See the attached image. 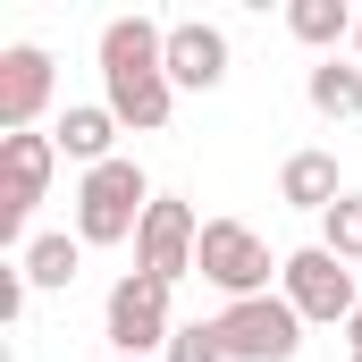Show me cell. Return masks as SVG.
<instances>
[{
	"mask_svg": "<svg viewBox=\"0 0 362 362\" xmlns=\"http://www.w3.org/2000/svg\"><path fill=\"white\" fill-rule=\"evenodd\" d=\"M194 253H202V219L185 211V194H160L144 211V228H135V270L160 278V286H177L194 270Z\"/></svg>",
	"mask_w": 362,
	"mask_h": 362,
	"instance_id": "ba28073f",
	"label": "cell"
},
{
	"mask_svg": "<svg viewBox=\"0 0 362 362\" xmlns=\"http://www.w3.org/2000/svg\"><path fill=\"white\" fill-rule=\"evenodd\" d=\"M152 202H160L152 177L118 152V160H101V169L76 177V236H85V245H135V228H144Z\"/></svg>",
	"mask_w": 362,
	"mask_h": 362,
	"instance_id": "7a4b0ae2",
	"label": "cell"
},
{
	"mask_svg": "<svg viewBox=\"0 0 362 362\" xmlns=\"http://www.w3.org/2000/svg\"><path fill=\"white\" fill-rule=\"evenodd\" d=\"M25 295H34V286H25V270H0V320H8V329L25 320Z\"/></svg>",
	"mask_w": 362,
	"mask_h": 362,
	"instance_id": "ac0fdd59",
	"label": "cell"
},
{
	"mask_svg": "<svg viewBox=\"0 0 362 362\" xmlns=\"http://www.w3.org/2000/svg\"><path fill=\"white\" fill-rule=\"evenodd\" d=\"M51 144H59V160H76V169L118 160V110H110V101H76V110H59Z\"/></svg>",
	"mask_w": 362,
	"mask_h": 362,
	"instance_id": "8fae6325",
	"label": "cell"
},
{
	"mask_svg": "<svg viewBox=\"0 0 362 362\" xmlns=\"http://www.w3.org/2000/svg\"><path fill=\"white\" fill-rule=\"evenodd\" d=\"M354 51H362V17H354Z\"/></svg>",
	"mask_w": 362,
	"mask_h": 362,
	"instance_id": "ffe728a7",
	"label": "cell"
},
{
	"mask_svg": "<svg viewBox=\"0 0 362 362\" xmlns=\"http://www.w3.org/2000/svg\"><path fill=\"white\" fill-rule=\"evenodd\" d=\"M101 101L118 110V127L135 135H160L169 110H177V85H169V25L152 17H110L101 25Z\"/></svg>",
	"mask_w": 362,
	"mask_h": 362,
	"instance_id": "6da1fadb",
	"label": "cell"
},
{
	"mask_svg": "<svg viewBox=\"0 0 362 362\" xmlns=\"http://www.w3.org/2000/svg\"><path fill=\"white\" fill-rule=\"evenodd\" d=\"M320 245H329V253H337L346 270H362V194H346V202H337V211L320 219Z\"/></svg>",
	"mask_w": 362,
	"mask_h": 362,
	"instance_id": "2e32d148",
	"label": "cell"
},
{
	"mask_svg": "<svg viewBox=\"0 0 362 362\" xmlns=\"http://www.w3.org/2000/svg\"><path fill=\"white\" fill-rule=\"evenodd\" d=\"M278 202L329 219V211L346 202V185H337V152H286V169H278Z\"/></svg>",
	"mask_w": 362,
	"mask_h": 362,
	"instance_id": "7c38bea8",
	"label": "cell"
},
{
	"mask_svg": "<svg viewBox=\"0 0 362 362\" xmlns=\"http://www.w3.org/2000/svg\"><path fill=\"white\" fill-rule=\"evenodd\" d=\"M169 85L177 93L228 85V34H219V25H202V17H177V25H169Z\"/></svg>",
	"mask_w": 362,
	"mask_h": 362,
	"instance_id": "30bf717a",
	"label": "cell"
},
{
	"mask_svg": "<svg viewBox=\"0 0 362 362\" xmlns=\"http://www.w3.org/2000/svg\"><path fill=\"white\" fill-rule=\"evenodd\" d=\"M346 337H354V362H362V312H354V320H346Z\"/></svg>",
	"mask_w": 362,
	"mask_h": 362,
	"instance_id": "d6986e66",
	"label": "cell"
},
{
	"mask_svg": "<svg viewBox=\"0 0 362 362\" xmlns=\"http://www.w3.org/2000/svg\"><path fill=\"white\" fill-rule=\"evenodd\" d=\"M160 362H228V346H219V329L211 320H185L177 337H169V354Z\"/></svg>",
	"mask_w": 362,
	"mask_h": 362,
	"instance_id": "e0dca14e",
	"label": "cell"
},
{
	"mask_svg": "<svg viewBox=\"0 0 362 362\" xmlns=\"http://www.w3.org/2000/svg\"><path fill=\"white\" fill-rule=\"evenodd\" d=\"M278 295L303 312V329H312V320H354V312H362L354 270H346L329 245H303V253H286V270H278Z\"/></svg>",
	"mask_w": 362,
	"mask_h": 362,
	"instance_id": "8992f818",
	"label": "cell"
},
{
	"mask_svg": "<svg viewBox=\"0 0 362 362\" xmlns=\"http://www.w3.org/2000/svg\"><path fill=\"white\" fill-rule=\"evenodd\" d=\"M194 270L202 286H219L228 303H253V295H270V245H262V228H245V219H202V253H194Z\"/></svg>",
	"mask_w": 362,
	"mask_h": 362,
	"instance_id": "277c9868",
	"label": "cell"
},
{
	"mask_svg": "<svg viewBox=\"0 0 362 362\" xmlns=\"http://www.w3.org/2000/svg\"><path fill=\"white\" fill-rule=\"evenodd\" d=\"M51 51L42 42H8L0 51V135H34V118L51 110Z\"/></svg>",
	"mask_w": 362,
	"mask_h": 362,
	"instance_id": "9c48e42d",
	"label": "cell"
},
{
	"mask_svg": "<svg viewBox=\"0 0 362 362\" xmlns=\"http://www.w3.org/2000/svg\"><path fill=\"white\" fill-rule=\"evenodd\" d=\"M219 346L228 362H295L303 354V312L286 295H253V303H219Z\"/></svg>",
	"mask_w": 362,
	"mask_h": 362,
	"instance_id": "5b68a950",
	"label": "cell"
},
{
	"mask_svg": "<svg viewBox=\"0 0 362 362\" xmlns=\"http://www.w3.org/2000/svg\"><path fill=\"white\" fill-rule=\"evenodd\" d=\"M303 93H312V110H320V118H354V110H362V68H346V59H320Z\"/></svg>",
	"mask_w": 362,
	"mask_h": 362,
	"instance_id": "9a60e30c",
	"label": "cell"
},
{
	"mask_svg": "<svg viewBox=\"0 0 362 362\" xmlns=\"http://www.w3.org/2000/svg\"><path fill=\"white\" fill-rule=\"evenodd\" d=\"M101 337L118 346V362H152L169 354V337H177V320H169V286L144 270H127L110 286V303H101Z\"/></svg>",
	"mask_w": 362,
	"mask_h": 362,
	"instance_id": "3957f363",
	"label": "cell"
},
{
	"mask_svg": "<svg viewBox=\"0 0 362 362\" xmlns=\"http://www.w3.org/2000/svg\"><path fill=\"white\" fill-rule=\"evenodd\" d=\"M286 34L337 59V42H354V8L346 0H286Z\"/></svg>",
	"mask_w": 362,
	"mask_h": 362,
	"instance_id": "4fadbf2b",
	"label": "cell"
},
{
	"mask_svg": "<svg viewBox=\"0 0 362 362\" xmlns=\"http://www.w3.org/2000/svg\"><path fill=\"white\" fill-rule=\"evenodd\" d=\"M51 169H59V144L51 135H0V236L17 245L34 202L51 194Z\"/></svg>",
	"mask_w": 362,
	"mask_h": 362,
	"instance_id": "52a82bcc",
	"label": "cell"
},
{
	"mask_svg": "<svg viewBox=\"0 0 362 362\" xmlns=\"http://www.w3.org/2000/svg\"><path fill=\"white\" fill-rule=\"evenodd\" d=\"M17 270H25V286H76V270H85V236H34V245L17 253Z\"/></svg>",
	"mask_w": 362,
	"mask_h": 362,
	"instance_id": "5bb4252c",
	"label": "cell"
}]
</instances>
